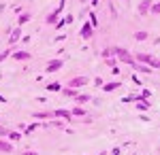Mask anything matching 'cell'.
Masks as SVG:
<instances>
[{"mask_svg": "<svg viewBox=\"0 0 160 155\" xmlns=\"http://www.w3.org/2000/svg\"><path fill=\"white\" fill-rule=\"evenodd\" d=\"M113 53H115V58H118L120 62H124V64H130V66L135 64V55H132V53H130L128 49H124V47H115V49H113Z\"/></svg>", "mask_w": 160, "mask_h": 155, "instance_id": "cell-1", "label": "cell"}, {"mask_svg": "<svg viewBox=\"0 0 160 155\" xmlns=\"http://www.w3.org/2000/svg\"><path fill=\"white\" fill-rule=\"evenodd\" d=\"M88 83H90V79H88V77H75V79L68 81V87H73V89L79 92V87H86Z\"/></svg>", "mask_w": 160, "mask_h": 155, "instance_id": "cell-2", "label": "cell"}, {"mask_svg": "<svg viewBox=\"0 0 160 155\" xmlns=\"http://www.w3.org/2000/svg\"><path fill=\"white\" fill-rule=\"evenodd\" d=\"M11 58H13V60H17V62H28L30 58H32V53L26 51V49H22V51H13Z\"/></svg>", "mask_w": 160, "mask_h": 155, "instance_id": "cell-3", "label": "cell"}, {"mask_svg": "<svg viewBox=\"0 0 160 155\" xmlns=\"http://www.w3.org/2000/svg\"><path fill=\"white\" fill-rule=\"evenodd\" d=\"M13 151H15V147H13V143H11V140H7V138H0V153L11 155Z\"/></svg>", "mask_w": 160, "mask_h": 155, "instance_id": "cell-4", "label": "cell"}, {"mask_svg": "<svg viewBox=\"0 0 160 155\" xmlns=\"http://www.w3.org/2000/svg\"><path fill=\"white\" fill-rule=\"evenodd\" d=\"M53 117H58V119H64V121H73V115H71V110H66V108H56V110H53Z\"/></svg>", "mask_w": 160, "mask_h": 155, "instance_id": "cell-5", "label": "cell"}, {"mask_svg": "<svg viewBox=\"0 0 160 155\" xmlns=\"http://www.w3.org/2000/svg\"><path fill=\"white\" fill-rule=\"evenodd\" d=\"M64 66V60H51L49 64H47V68H45V72H58Z\"/></svg>", "mask_w": 160, "mask_h": 155, "instance_id": "cell-6", "label": "cell"}, {"mask_svg": "<svg viewBox=\"0 0 160 155\" xmlns=\"http://www.w3.org/2000/svg\"><path fill=\"white\" fill-rule=\"evenodd\" d=\"M79 34H81V38H92L94 36V28L90 26V21H86V24L81 26V32Z\"/></svg>", "mask_w": 160, "mask_h": 155, "instance_id": "cell-7", "label": "cell"}, {"mask_svg": "<svg viewBox=\"0 0 160 155\" xmlns=\"http://www.w3.org/2000/svg\"><path fill=\"white\" fill-rule=\"evenodd\" d=\"M149 9H152V0H141V2H139V7H137L139 15H148Z\"/></svg>", "mask_w": 160, "mask_h": 155, "instance_id": "cell-8", "label": "cell"}, {"mask_svg": "<svg viewBox=\"0 0 160 155\" xmlns=\"http://www.w3.org/2000/svg\"><path fill=\"white\" fill-rule=\"evenodd\" d=\"M154 55H149V53H135V62H139V64H145V66H149V60H152Z\"/></svg>", "mask_w": 160, "mask_h": 155, "instance_id": "cell-9", "label": "cell"}, {"mask_svg": "<svg viewBox=\"0 0 160 155\" xmlns=\"http://www.w3.org/2000/svg\"><path fill=\"white\" fill-rule=\"evenodd\" d=\"M19 38H22V28L17 26L15 30H11V36H9V45H15Z\"/></svg>", "mask_w": 160, "mask_h": 155, "instance_id": "cell-10", "label": "cell"}, {"mask_svg": "<svg viewBox=\"0 0 160 155\" xmlns=\"http://www.w3.org/2000/svg\"><path fill=\"white\" fill-rule=\"evenodd\" d=\"M118 87H122V81H109V83L102 85V92H107V94H109V92H115Z\"/></svg>", "mask_w": 160, "mask_h": 155, "instance_id": "cell-11", "label": "cell"}, {"mask_svg": "<svg viewBox=\"0 0 160 155\" xmlns=\"http://www.w3.org/2000/svg\"><path fill=\"white\" fill-rule=\"evenodd\" d=\"M135 102H137V108L139 110H149V100H143V98H139V96H135Z\"/></svg>", "mask_w": 160, "mask_h": 155, "instance_id": "cell-12", "label": "cell"}, {"mask_svg": "<svg viewBox=\"0 0 160 155\" xmlns=\"http://www.w3.org/2000/svg\"><path fill=\"white\" fill-rule=\"evenodd\" d=\"M32 117L34 119H53V110H37Z\"/></svg>", "mask_w": 160, "mask_h": 155, "instance_id": "cell-13", "label": "cell"}, {"mask_svg": "<svg viewBox=\"0 0 160 155\" xmlns=\"http://www.w3.org/2000/svg\"><path fill=\"white\" fill-rule=\"evenodd\" d=\"M132 68H135L137 72H143V74H152V68H149V66H145V64H139V62H135V64H132Z\"/></svg>", "mask_w": 160, "mask_h": 155, "instance_id": "cell-14", "label": "cell"}, {"mask_svg": "<svg viewBox=\"0 0 160 155\" xmlns=\"http://www.w3.org/2000/svg\"><path fill=\"white\" fill-rule=\"evenodd\" d=\"M45 24H47V26H56V24H58V13H56V11H51L49 15L45 17Z\"/></svg>", "mask_w": 160, "mask_h": 155, "instance_id": "cell-15", "label": "cell"}, {"mask_svg": "<svg viewBox=\"0 0 160 155\" xmlns=\"http://www.w3.org/2000/svg\"><path fill=\"white\" fill-rule=\"evenodd\" d=\"M62 96H66V98H77V96H79V92H77V89H73V87H62Z\"/></svg>", "mask_w": 160, "mask_h": 155, "instance_id": "cell-16", "label": "cell"}, {"mask_svg": "<svg viewBox=\"0 0 160 155\" xmlns=\"http://www.w3.org/2000/svg\"><path fill=\"white\" fill-rule=\"evenodd\" d=\"M71 21H73V15L68 13V15H64V17H62V21H58V24H56V28H58V30H62L64 26H66V24H71Z\"/></svg>", "mask_w": 160, "mask_h": 155, "instance_id": "cell-17", "label": "cell"}, {"mask_svg": "<svg viewBox=\"0 0 160 155\" xmlns=\"http://www.w3.org/2000/svg\"><path fill=\"white\" fill-rule=\"evenodd\" d=\"M28 21H30V13H22V15L17 17V26H19V28L24 24H28Z\"/></svg>", "mask_w": 160, "mask_h": 155, "instance_id": "cell-18", "label": "cell"}, {"mask_svg": "<svg viewBox=\"0 0 160 155\" xmlns=\"http://www.w3.org/2000/svg\"><path fill=\"white\" fill-rule=\"evenodd\" d=\"M71 115H73V117H88L86 108H81V106H75L73 110H71Z\"/></svg>", "mask_w": 160, "mask_h": 155, "instance_id": "cell-19", "label": "cell"}, {"mask_svg": "<svg viewBox=\"0 0 160 155\" xmlns=\"http://www.w3.org/2000/svg\"><path fill=\"white\" fill-rule=\"evenodd\" d=\"M90 100H92L90 94H79L77 98H75V102H77V104H86V102H90Z\"/></svg>", "mask_w": 160, "mask_h": 155, "instance_id": "cell-20", "label": "cell"}, {"mask_svg": "<svg viewBox=\"0 0 160 155\" xmlns=\"http://www.w3.org/2000/svg\"><path fill=\"white\" fill-rule=\"evenodd\" d=\"M148 32H143V30H139V32H135V40H139V43H143V40H148Z\"/></svg>", "mask_w": 160, "mask_h": 155, "instance_id": "cell-21", "label": "cell"}, {"mask_svg": "<svg viewBox=\"0 0 160 155\" xmlns=\"http://www.w3.org/2000/svg\"><path fill=\"white\" fill-rule=\"evenodd\" d=\"M45 89H47V92H62V85L53 81V83H49L47 87H45Z\"/></svg>", "mask_w": 160, "mask_h": 155, "instance_id": "cell-22", "label": "cell"}, {"mask_svg": "<svg viewBox=\"0 0 160 155\" xmlns=\"http://www.w3.org/2000/svg\"><path fill=\"white\" fill-rule=\"evenodd\" d=\"M11 143H15V140H22V134L19 132H9V136H7Z\"/></svg>", "mask_w": 160, "mask_h": 155, "instance_id": "cell-23", "label": "cell"}, {"mask_svg": "<svg viewBox=\"0 0 160 155\" xmlns=\"http://www.w3.org/2000/svg\"><path fill=\"white\" fill-rule=\"evenodd\" d=\"M11 55H13V49H7V51H2V53H0V64L7 60V58H11Z\"/></svg>", "mask_w": 160, "mask_h": 155, "instance_id": "cell-24", "label": "cell"}, {"mask_svg": "<svg viewBox=\"0 0 160 155\" xmlns=\"http://www.w3.org/2000/svg\"><path fill=\"white\" fill-rule=\"evenodd\" d=\"M113 55H115V53H113V49H105V51H102V60H111Z\"/></svg>", "mask_w": 160, "mask_h": 155, "instance_id": "cell-25", "label": "cell"}, {"mask_svg": "<svg viewBox=\"0 0 160 155\" xmlns=\"http://www.w3.org/2000/svg\"><path fill=\"white\" fill-rule=\"evenodd\" d=\"M90 26H92V28H96V26H98V19H96L94 11H90Z\"/></svg>", "mask_w": 160, "mask_h": 155, "instance_id": "cell-26", "label": "cell"}, {"mask_svg": "<svg viewBox=\"0 0 160 155\" xmlns=\"http://www.w3.org/2000/svg\"><path fill=\"white\" fill-rule=\"evenodd\" d=\"M149 11L154 13V15H160V2H152V9Z\"/></svg>", "mask_w": 160, "mask_h": 155, "instance_id": "cell-27", "label": "cell"}, {"mask_svg": "<svg viewBox=\"0 0 160 155\" xmlns=\"http://www.w3.org/2000/svg\"><path fill=\"white\" fill-rule=\"evenodd\" d=\"M37 128H41V123H30V125L26 128V134H30V132H34Z\"/></svg>", "mask_w": 160, "mask_h": 155, "instance_id": "cell-28", "label": "cell"}, {"mask_svg": "<svg viewBox=\"0 0 160 155\" xmlns=\"http://www.w3.org/2000/svg\"><path fill=\"white\" fill-rule=\"evenodd\" d=\"M64 7H66V0H60V4H58V9H56V13L60 15V13L64 11Z\"/></svg>", "mask_w": 160, "mask_h": 155, "instance_id": "cell-29", "label": "cell"}, {"mask_svg": "<svg viewBox=\"0 0 160 155\" xmlns=\"http://www.w3.org/2000/svg\"><path fill=\"white\" fill-rule=\"evenodd\" d=\"M9 132H11V130H7V128H2V125H0V138H7V136H9Z\"/></svg>", "mask_w": 160, "mask_h": 155, "instance_id": "cell-30", "label": "cell"}, {"mask_svg": "<svg viewBox=\"0 0 160 155\" xmlns=\"http://www.w3.org/2000/svg\"><path fill=\"white\" fill-rule=\"evenodd\" d=\"M149 96H152V92H149V89H143V94L139 96V98H143V100H148Z\"/></svg>", "mask_w": 160, "mask_h": 155, "instance_id": "cell-31", "label": "cell"}, {"mask_svg": "<svg viewBox=\"0 0 160 155\" xmlns=\"http://www.w3.org/2000/svg\"><path fill=\"white\" fill-rule=\"evenodd\" d=\"M49 125H53V128H64V123H62V121H51Z\"/></svg>", "mask_w": 160, "mask_h": 155, "instance_id": "cell-32", "label": "cell"}, {"mask_svg": "<svg viewBox=\"0 0 160 155\" xmlns=\"http://www.w3.org/2000/svg\"><path fill=\"white\" fill-rule=\"evenodd\" d=\"M111 155H122V149H120V147H118V149H113V151H111Z\"/></svg>", "mask_w": 160, "mask_h": 155, "instance_id": "cell-33", "label": "cell"}, {"mask_svg": "<svg viewBox=\"0 0 160 155\" xmlns=\"http://www.w3.org/2000/svg\"><path fill=\"white\" fill-rule=\"evenodd\" d=\"M132 81H135V83H137V87H141V83H139V77H137V72H135V74H132Z\"/></svg>", "mask_w": 160, "mask_h": 155, "instance_id": "cell-34", "label": "cell"}, {"mask_svg": "<svg viewBox=\"0 0 160 155\" xmlns=\"http://www.w3.org/2000/svg\"><path fill=\"white\" fill-rule=\"evenodd\" d=\"M22 155H38V153H37V151H24Z\"/></svg>", "mask_w": 160, "mask_h": 155, "instance_id": "cell-35", "label": "cell"}, {"mask_svg": "<svg viewBox=\"0 0 160 155\" xmlns=\"http://www.w3.org/2000/svg\"><path fill=\"white\" fill-rule=\"evenodd\" d=\"M90 2H92V7H96V4H98V0H90Z\"/></svg>", "mask_w": 160, "mask_h": 155, "instance_id": "cell-36", "label": "cell"}, {"mask_svg": "<svg viewBox=\"0 0 160 155\" xmlns=\"http://www.w3.org/2000/svg\"><path fill=\"white\" fill-rule=\"evenodd\" d=\"M98 155H107V151H102V153H98Z\"/></svg>", "mask_w": 160, "mask_h": 155, "instance_id": "cell-37", "label": "cell"}, {"mask_svg": "<svg viewBox=\"0 0 160 155\" xmlns=\"http://www.w3.org/2000/svg\"><path fill=\"white\" fill-rule=\"evenodd\" d=\"M81 2H86V0H81Z\"/></svg>", "mask_w": 160, "mask_h": 155, "instance_id": "cell-38", "label": "cell"}]
</instances>
